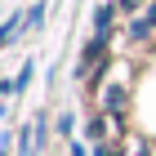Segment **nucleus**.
Here are the masks:
<instances>
[{
  "label": "nucleus",
  "mask_w": 156,
  "mask_h": 156,
  "mask_svg": "<svg viewBox=\"0 0 156 156\" xmlns=\"http://www.w3.org/2000/svg\"><path fill=\"white\" fill-rule=\"evenodd\" d=\"M18 23H23V18H9V23L0 27V45H5V40H13V31H18Z\"/></svg>",
  "instance_id": "nucleus-1"
}]
</instances>
